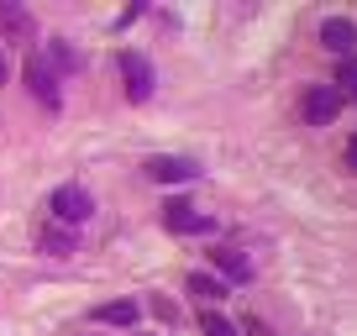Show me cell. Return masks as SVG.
Wrapping results in <instances>:
<instances>
[{"instance_id": "cell-1", "label": "cell", "mask_w": 357, "mask_h": 336, "mask_svg": "<svg viewBox=\"0 0 357 336\" xmlns=\"http://www.w3.org/2000/svg\"><path fill=\"white\" fill-rule=\"evenodd\" d=\"M47 211H53V221H58V226H79V221H89V215H95V200H89L79 184H63V190H53Z\"/></svg>"}, {"instance_id": "cell-2", "label": "cell", "mask_w": 357, "mask_h": 336, "mask_svg": "<svg viewBox=\"0 0 357 336\" xmlns=\"http://www.w3.org/2000/svg\"><path fill=\"white\" fill-rule=\"evenodd\" d=\"M163 226L178 231V236H205V231H215V215H205L200 205H190V200H174L163 211Z\"/></svg>"}, {"instance_id": "cell-3", "label": "cell", "mask_w": 357, "mask_h": 336, "mask_svg": "<svg viewBox=\"0 0 357 336\" xmlns=\"http://www.w3.org/2000/svg\"><path fill=\"white\" fill-rule=\"evenodd\" d=\"M336 111H342V90H336V84H310V90H305V100H300V116H305L310 126H326Z\"/></svg>"}, {"instance_id": "cell-4", "label": "cell", "mask_w": 357, "mask_h": 336, "mask_svg": "<svg viewBox=\"0 0 357 336\" xmlns=\"http://www.w3.org/2000/svg\"><path fill=\"white\" fill-rule=\"evenodd\" d=\"M121 79H126V100H147L153 95V63H147V53H121Z\"/></svg>"}, {"instance_id": "cell-5", "label": "cell", "mask_w": 357, "mask_h": 336, "mask_svg": "<svg viewBox=\"0 0 357 336\" xmlns=\"http://www.w3.org/2000/svg\"><path fill=\"white\" fill-rule=\"evenodd\" d=\"M22 74H26V84H32V95H37V100L58 105V74H53V63H47V53H32Z\"/></svg>"}, {"instance_id": "cell-6", "label": "cell", "mask_w": 357, "mask_h": 336, "mask_svg": "<svg viewBox=\"0 0 357 336\" xmlns=\"http://www.w3.org/2000/svg\"><path fill=\"white\" fill-rule=\"evenodd\" d=\"M200 168L190 163V158H147V179H158V184H184V179H195Z\"/></svg>"}, {"instance_id": "cell-7", "label": "cell", "mask_w": 357, "mask_h": 336, "mask_svg": "<svg viewBox=\"0 0 357 336\" xmlns=\"http://www.w3.org/2000/svg\"><path fill=\"white\" fill-rule=\"evenodd\" d=\"M321 43L326 47H331V53H352V47H357V26L352 22H347V16H326V22H321Z\"/></svg>"}, {"instance_id": "cell-8", "label": "cell", "mask_w": 357, "mask_h": 336, "mask_svg": "<svg viewBox=\"0 0 357 336\" xmlns=\"http://www.w3.org/2000/svg\"><path fill=\"white\" fill-rule=\"evenodd\" d=\"M95 321H100V326H137V321H142V305H137V300H111V305L95 310Z\"/></svg>"}, {"instance_id": "cell-9", "label": "cell", "mask_w": 357, "mask_h": 336, "mask_svg": "<svg viewBox=\"0 0 357 336\" xmlns=\"http://www.w3.org/2000/svg\"><path fill=\"white\" fill-rule=\"evenodd\" d=\"M215 263H221V273H226V279H236V284L252 273V263H247L242 247H221V252H215Z\"/></svg>"}, {"instance_id": "cell-10", "label": "cell", "mask_w": 357, "mask_h": 336, "mask_svg": "<svg viewBox=\"0 0 357 336\" xmlns=\"http://www.w3.org/2000/svg\"><path fill=\"white\" fill-rule=\"evenodd\" d=\"M43 252H47V258H68V252H74V231L47 226V231H43Z\"/></svg>"}, {"instance_id": "cell-11", "label": "cell", "mask_w": 357, "mask_h": 336, "mask_svg": "<svg viewBox=\"0 0 357 336\" xmlns=\"http://www.w3.org/2000/svg\"><path fill=\"white\" fill-rule=\"evenodd\" d=\"M190 294H200V300H226V284L211 279V273H190Z\"/></svg>"}, {"instance_id": "cell-12", "label": "cell", "mask_w": 357, "mask_h": 336, "mask_svg": "<svg viewBox=\"0 0 357 336\" xmlns=\"http://www.w3.org/2000/svg\"><path fill=\"white\" fill-rule=\"evenodd\" d=\"M200 336H236V326L231 321H226V315H200Z\"/></svg>"}, {"instance_id": "cell-13", "label": "cell", "mask_w": 357, "mask_h": 336, "mask_svg": "<svg viewBox=\"0 0 357 336\" xmlns=\"http://www.w3.org/2000/svg\"><path fill=\"white\" fill-rule=\"evenodd\" d=\"M0 22L11 26V32H16V37H26V32H32V16H26V11H22V6H6V11H0Z\"/></svg>"}, {"instance_id": "cell-14", "label": "cell", "mask_w": 357, "mask_h": 336, "mask_svg": "<svg viewBox=\"0 0 357 336\" xmlns=\"http://www.w3.org/2000/svg\"><path fill=\"white\" fill-rule=\"evenodd\" d=\"M336 84H347V95L357 100V58H347L342 63V74H336Z\"/></svg>"}, {"instance_id": "cell-15", "label": "cell", "mask_w": 357, "mask_h": 336, "mask_svg": "<svg viewBox=\"0 0 357 336\" xmlns=\"http://www.w3.org/2000/svg\"><path fill=\"white\" fill-rule=\"evenodd\" d=\"M153 315H158V321H178V310L168 300H153Z\"/></svg>"}, {"instance_id": "cell-16", "label": "cell", "mask_w": 357, "mask_h": 336, "mask_svg": "<svg viewBox=\"0 0 357 336\" xmlns=\"http://www.w3.org/2000/svg\"><path fill=\"white\" fill-rule=\"evenodd\" d=\"M342 168H347V174H357V132L347 137V163H342Z\"/></svg>"}, {"instance_id": "cell-17", "label": "cell", "mask_w": 357, "mask_h": 336, "mask_svg": "<svg viewBox=\"0 0 357 336\" xmlns=\"http://www.w3.org/2000/svg\"><path fill=\"white\" fill-rule=\"evenodd\" d=\"M6 74H11V58H6V53H0V84H6Z\"/></svg>"}]
</instances>
